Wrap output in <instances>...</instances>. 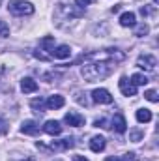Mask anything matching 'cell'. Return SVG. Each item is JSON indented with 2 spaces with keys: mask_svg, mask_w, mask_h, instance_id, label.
Returning a JSON list of instances; mask_svg holds the SVG:
<instances>
[{
  "mask_svg": "<svg viewBox=\"0 0 159 161\" xmlns=\"http://www.w3.org/2000/svg\"><path fill=\"white\" fill-rule=\"evenodd\" d=\"M43 131L47 133V135H60L62 133V125H60V122L56 120H47L45 122V125H43Z\"/></svg>",
  "mask_w": 159,
  "mask_h": 161,
  "instance_id": "cell-10",
  "label": "cell"
},
{
  "mask_svg": "<svg viewBox=\"0 0 159 161\" xmlns=\"http://www.w3.org/2000/svg\"><path fill=\"white\" fill-rule=\"evenodd\" d=\"M105 137H99V135H96V137H92V141H90V150L92 152H103L105 150Z\"/></svg>",
  "mask_w": 159,
  "mask_h": 161,
  "instance_id": "cell-13",
  "label": "cell"
},
{
  "mask_svg": "<svg viewBox=\"0 0 159 161\" xmlns=\"http://www.w3.org/2000/svg\"><path fill=\"white\" fill-rule=\"evenodd\" d=\"M148 30H150V28H148V25H144V23H142V25H139V26H137L135 36H137V38H142V36H146V34H148Z\"/></svg>",
  "mask_w": 159,
  "mask_h": 161,
  "instance_id": "cell-20",
  "label": "cell"
},
{
  "mask_svg": "<svg viewBox=\"0 0 159 161\" xmlns=\"http://www.w3.org/2000/svg\"><path fill=\"white\" fill-rule=\"evenodd\" d=\"M135 13L133 11H125V13H122L120 15V25L122 26H125V28H129V26H135Z\"/></svg>",
  "mask_w": 159,
  "mask_h": 161,
  "instance_id": "cell-15",
  "label": "cell"
},
{
  "mask_svg": "<svg viewBox=\"0 0 159 161\" xmlns=\"http://www.w3.org/2000/svg\"><path fill=\"white\" fill-rule=\"evenodd\" d=\"M144 97H146L148 101H152V103H157V101H159V97H157V92H156V90H148V92L144 94Z\"/></svg>",
  "mask_w": 159,
  "mask_h": 161,
  "instance_id": "cell-21",
  "label": "cell"
},
{
  "mask_svg": "<svg viewBox=\"0 0 159 161\" xmlns=\"http://www.w3.org/2000/svg\"><path fill=\"white\" fill-rule=\"evenodd\" d=\"M30 107H32L36 113H45V99H41V97L32 99V101H30Z\"/></svg>",
  "mask_w": 159,
  "mask_h": 161,
  "instance_id": "cell-18",
  "label": "cell"
},
{
  "mask_svg": "<svg viewBox=\"0 0 159 161\" xmlns=\"http://www.w3.org/2000/svg\"><path fill=\"white\" fill-rule=\"evenodd\" d=\"M148 77L146 75H142V73H135L133 77H131V82L135 84V86H144V84H148Z\"/></svg>",
  "mask_w": 159,
  "mask_h": 161,
  "instance_id": "cell-17",
  "label": "cell"
},
{
  "mask_svg": "<svg viewBox=\"0 0 159 161\" xmlns=\"http://www.w3.org/2000/svg\"><path fill=\"white\" fill-rule=\"evenodd\" d=\"M21 90L25 94H32V92L38 90V82L34 79H30V77H25V79L21 80Z\"/></svg>",
  "mask_w": 159,
  "mask_h": 161,
  "instance_id": "cell-14",
  "label": "cell"
},
{
  "mask_svg": "<svg viewBox=\"0 0 159 161\" xmlns=\"http://www.w3.org/2000/svg\"><path fill=\"white\" fill-rule=\"evenodd\" d=\"M8 9L13 15H32L34 13V6L26 0H11Z\"/></svg>",
  "mask_w": 159,
  "mask_h": 161,
  "instance_id": "cell-2",
  "label": "cell"
},
{
  "mask_svg": "<svg viewBox=\"0 0 159 161\" xmlns=\"http://www.w3.org/2000/svg\"><path fill=\"white\" fill-rule=\"evenodd\" d=\"M114 69V62L112 60H107V62H94V64H84L80 73L82 77L88 80V82H96V80H101L105 77H109Z\"/></svg>",
  "mask_w": 159,
  "mask_h": 161,
  "instance_id": "cell-1",
  "label": "cell"
},
{
  "mask_svg": "<svg viewBox=\"0 0 159 161\" xmlns=\"http://www.w3.org/2000/svg\"><path fill=\"white\" fill-rule=\"evenodd\" d=\"M69 148H73V139H71V137H68V139H62V141H52L49 150L62 152V150H69Z\"/></svg>",
  "mask_w": 159,
  "mask_h": 161,
  "instance_id": "cell-7",
  "label": "cell"
},
{
  "mask_svg": "<svg viewBox=\"0 0 159 161\" xmlns=\"http://www.w3.org/2000/svg\"><path fill=\"white\" fill-rule=\"evenodd\" d=\"M118 86H120V90H122V94H123V96H127V97L137 96V86L127 79V77H122V79L118 80Z\"/></svg>",
  "mask_w": 159,
  "mask_h": 161,
  "instance_id": "cell-5",
  "label": "cell"
},
{
  "mask_svg": "<svg viewBox=\"0 0 159 161\" xmlns=\"http://www.w3.org/2000/svg\"><path fill=\"white\" fill-rule=\"evenodd\" d=\"M96 0H77V4H79V8H84V6H90V4H94Z\"/></svg>",
  "mask_w": 159,
  "mask_h": 161,
  "instance_id": "cell-26",
  "label": "cell"
},
{
  "mask_svg": "<svg viewBox=\"0 0 159 161\" xmlns=\"http://www.w3.org/2000/svg\"><path fill=\"white\" fill-rule=\"evenodd\" d=\"M105 161H120V159H118V158H107Z\"/></svg>",
  "mask_w": 159,
  "mask_h": 161,
  "instance_id": "cell-28",
  "label": "cell"
},
{
  "mask_svg": "<svg viewBox=\"0 0 159 161\" xmlns=\"http://www.w3.org/2000/svg\"><path fill=\"white\" fill-rule=\"evenodd\" d=\"M73 161H88V159H86L84 156H75V158H73Z\"/></svg>",
  "mask_w": 159,
  "mask_h": 161,
  "instance_id": "cell-27",
  "label": "cell"
},
{
  "mask_svg": "<svg viewBox=\"0 0 159 161\" xmlns=\"http://www.w3.org/2000/svg\"><path fill=\"white\" fill-rule=\"evenodd\" d=\"M150 120H152V111H150V109H139V111H137V122L148 124Z\"/></svg>",
  "mask_w": 159,
  "mask_h": 161,
  "instance_id": "cell-16",
  "label": "cell"
},
{
  "mask_svg": "<svg viewBox=\"0 0 159 161\" xmlns=\"http://www.w3.org/2000/svg\"><path fill=\"white\" fill-rule=\"evenodd\" d=\"M94 127H109V125H107V120L105 118H99V120L94 122Z\"/></svg>",
  "mask_w": 159,
  "mask_h": 161,
  "instance_id": "cell-24",
  "label": "cell"
},
{
  "mask_svg": "<svg viewBox=\"0 0 159 161\" xmlns=\"http://www.w3.org/2000/svg\"><path fill=\"white\" fill-rule=\"evenodd\" d=\"M64 122L68 124V125H73V127H80V125H84V116L79 114V113H73V111H69L66 116H64Z\"/></svg>",
  "mask_w": 159,
  "mask_h": 161,
  "instance_id": "cell-6",
  "label": "cell"
},
{
  "mask_svg": "<svg viewBox=\"0 0 159 161\" xmlns=\"http://www.w3.org/2000/svg\"><path fill=\"white\" fill-rule=\"evenodd\" d=\"M137 66L142 68V69H146V71H154L156 66H157V58L152 56V54H142V56L137 58Z\"/></svg>",
  "mask_w": 159,
  "mask_h": 161,
  "instance_id": "cell-4",
  "label": "cell"
},
{
  "mask_svg": "<svg viewBox=\"0 0 159 161\" xmlns=\"http://www.w3.org/2000/svg\"><path fill=\"white\" fill-rule=\"evenodd\" d=\"M66 105V99H64V96H51L47 101H45V107L47 109H51V111H56V109H62Z\"/></svg>",
  "mask_w": 159,
  "mask_h": 161,
  "instance_id": "cell-8",
  "label": "cell"
},
{
  "mask_svg": "<svg viewBox=\"0 0 159 161\" xmlns=\"http://www.w3.org/2000/svg\"><path fill=\"white\" fill-rule=\"evenodd\" d=\"M125 129H127L125 118H123L122 114H114V118H112V131H116V133H125Z\"/></svg>",
  "mask_w": 159,
  "mask_h": 161,
  "instance_id": "cell-12",
  "label": "cell"
},
{
  "mask_svg": "<svg viewBox=\"0 0 159 161\" xmlns=\"http://www.w3.org/2000/svg\"><path fill=\"white\" fill-rule=\"evenodd\" d=\"M120 161H139V159H137V156L131 152V154H125V156H123V158H122Z\"/></svg>",
  "mask_w": 159,
  "mask_h": 161,
  "instance_id": "cell-25",
  "label": "cell"
},
{
  "mask_svg": "<svg viewBox=\"0 0 159 161\" xmlns=\"http://www.w3.org/2000/svg\"><path fill=\"white\" fill-rule=\"evenodd\" d=\"M0 4H2V0H0Z\"/></svg>",
  "mask_w": 159,
  "mask_h": 161,
  "instance_id": "cell-30",
  "label": "cell"
},
{
  "mask_svg": "<svg viewBox=\"0 0 159 161\" xmlns=\"http://www.w3.org/2000/svg\"><path fill=\"white\" fill-rule=\"evenodd\" d=\"M92 101L94 103H101V105H109V103H112V96L105 88H96L92 92Z\"/></svg>",
  "mask_w": 159,
  "mask_h": 161,
  "instance_id": "cell-3",
  "label": "cell"
},
{
  "mask_svg": "<svg viewBox=\"0 0 159 161\" xmlns=\"http://www.w3.org/2000/svg\"><path fill=\"white\" fill-rule=\"evenodd\" d=\"M69 54H71L69 45H58V47H54V49L51 51V56H52V58H60V60L69 58Z\"/></svg>",
  "mask_w": 159,
  "mask_h": 161,
  "instance_id": "cell-11",
  "label": "cell"
},
{
  "mask_svg": "<svg viewBox=\"0 0 159 161\" xmlns=\"http://www.w3.org/2000/svg\"><path fill=\"white\" fill-rule=\"evenodd\" d=\"M23 161H34V159H32V158H28V159H23Z\"/></svg>",
  "mask_w": 159,
  "mask_h": 161,
  "instance_id": "cell-29",
  "label": "cell"
},
{
  "mask_svg": "<svg viewBox=\"0 0 159 161\" xmlns=\"http://www.w3.org/2000/svg\"><path fill=\"white\" fill-rule=\"evenodd\" d=\"M142 137H144V133H142L140 129H133V131L129 133V141H133V142H139V141H142Z\"/></svg>",
  "mask_w": 159,
  "mask_h": 161,
  "instance_id": "cell-19",
  "label": "cell"
},
{
  "mask_svg": "<svg viewBox=\"0 0 159 161\" xmlns=\"http://www.w3.org/2000/svg\"><path fill=\"white\" fill-rule=\"evenodd\" d=\"M9 36V26L6 25V21H0V38H8Z\"/></svg>",
  "mask_w": 159,
  "mask_h": 161,
  "instance_id": "cell-22",
  "label": "cell"
},
{
  "mask_svg": "<svg viewBox=\"0 0 159 161\" xmlns=\"http://www.w3.org/2000/svg\"><path fill=\"white\" fill-rule=\"evenodd\" d=\"M8 129H9L8 122L4 120V118H0V135H6V133H8Z\"/></svg>",
  "mask_w": 159,
  "mask_h": 161,
  "instance_id": "cell-23",
  "label": "cell"
},
{
  "mask_svg": "<svg viewBox=\"0 0 159 161\" xmlns=\"http://www.w3.org/2000/svg\"><path fill=\"white\" fill-rule=\"evenodd\" d=\"M21 131L25 135H38L40 133V124L36 120H25L21 125Z\"/></svg>",
  "mask_w": 159,
  "mask_h": 161,
  "instance_id": "cell-9",
  "label": "cell"
}]
</instances>
